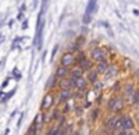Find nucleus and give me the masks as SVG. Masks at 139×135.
Wrapping results in <instances>:
<instances>
[{
  "label": "nucleus",
  "instance_id": "f257e3e1",
  "mask_svg": "<svg viewBox=\"0 0 139 135\" xmlns=\"http://www.w3.org/2000/svg\"><path fill=\"white\" fill-rule=\"evenodd\" d=\"M43 12H44V8H42L41 12L38 15L37 20V27H36V39H35V44L37 45L38 49L41 50L42 43H43V29L45 26V20H43Z\"/></svg>",
  "mask_w": 139,
  "mask_h": 135
},
{
  "label": "nucleus",
  "instance_id": "f03ea898",
  "mask_svg": "<svg viewBox=\"0 0 139 135\" xmlns=\"http://www.w3.org/2000/svg\"><path fill=\"white\" fill-rule=\"evenodd\" d=\"M76 57H74L72 53H66L62 56L61 59V64L63 67H66V68H70L72 66H74L76 64Z\"/></svg>",
  "mask_w": 139,
  "mask_h": 135
},
{
  "label": "nucleus",
  "instance_id": "7ed1b4c3",
  "mask_svg": "<svg viewBox=\"0 0 139 135\" xmlns=\"http://www.w3.org/2000/svg\"><path fill=\"white\" fill-rule=\"evenodd\" d=\"M70 82H71V86L72 87H74L79 89H84L87 87V80H85L83 78H74L72 77L70 79Z\"/></svg>",
  "mask_w": 139,
  "mask_h": 135
},
{
  "label": "nucleus",
  "instance_id": "20e7f679",
  "mask_svg": "<svg viewBox=\"0 0 139 135\" xmlns=\"http://www.w3.org/2000/svg\"><path fill=\"white\" fill-rule=\"evenodd\" d=\"M109 108L112 111H119L120 109H122L123 106V101L121 98H117V97H112L109 100Z\"/></svg>",
  "mask_w": 139,
  "mask_h": 135
},
{
  "label": "nucleus",
  "instance_id": "39448f33",
  "mask_svg": "<svg viewBox=\"0 0 139 135\" xmlns=\"http://www.w3.org/2000/svg\"><path fill=\"white\" fill-rule=\"evenodd\" d=\"M91 58H92V60L97 61V62H101V61L104 60L105 54H104V52L102 51V49H100V48H95V49H93L92 52H91Z\"/></svg>",
  "mask_w": 139,
  "mask_h": 135
},
{
  "label": "nucleus",
  "instance_id": "423d86ee",
  "mask_svg": "<svg viewBox=\"0 0 139 135\" xmlns=\"http://www.w3.org/2000/svg\"><path fill=\"white\" fill-rule=\"evenodd\" d=\"M53 102H54V97H53L52 95L48 93V95L44 97V100H43V104L42 107L45 108V109H49L52 105H53Z\"/></svg>",
  "mask_w": 139,
  "mask_h": 135
},
{
  "label": "nucleus",
  "instance_id": "0eeeda50",
  "mask_svg": "<svg viewBox=\"0 0 139 135\" xmlns=\"http://www.w3.org/2000/svg\"><path fill=\"white\" fill-rule=\"evenodd\" d=\"M108 69V63L105 60L98 62V64L97 66V71L98 74H105V71Z\"/></svg>",
  "mask_w": 139,
  "mask_h": 135
},
{
  "label": "nucleus",
  "instance_id": "6e6552de",
  "mask_svg": "<svg viewBox=\"0 0 139 135\" xmlns=\"http://www.w3.org/2000/svg\"><path fill=\"white\" fill-rule=\"evenodd\" d=\"M95 7H97V0H89V3L87 5V8H85V14L91 15Z\"/></svg>",
  "mask_w": 139,
  "mask_h": 135
},
{
  "label": "nucleus",
  "instance_id": "1a4fd4ad",
  "mask_svg": "<svg viewBox=\"0 0 139 135\" xmlns=\"http://www.w3.org/2000/svg\"><path fill=\"white\" fill-rule=\"evenodd\" d=\"M69 74V68H66V67H59L57 69V71H56V76L58 78H61V79H64L65 77H67V75Z\"/></svg>",
  "mask_w": 139,
  "mask_h": 135
},
{
  "label": "nucleus",
  "instance_id": "9d476101",
  "mask_svg": "<svg viewBox=\"0 0 139 135\" xmlns=\"http://www.w3.org/2000/svg\"><path fill=\"white\" fill-rule=\"evenodd\" d=\"M98 79V71L94 70H90L88 74V80L91 84H95Z\"/></svg>",
  "mask_w": 139,
  "mask_h": 135
},
{
  "label": "nucleus",
  "instance_id": "9b49d317",
  "mask_svg": "<svg viewBox=\"0 0 139 135\" xmlns=\"http://www.w3.org/2000/svg\"><path fill=\"white\" fill-rule=\"evenodd\" d=\"M116 74H117V69H116L115 66L108 67L107 71H105V78H106V79H111V78H113Z\"/></svg>",
  "mask_w": 139,
  "mask_h": 135
},
{
  "label": "nucleus",
  "instance_id": "f8f14e48",
  "mask_svg": "<svg viewBox=\"0 0 139 135\" xmlns=\"http://www.w3.org/2000/svg\"><path fill=\"white\" fill-rule=\"evenodd\" d=\"M80 67H81L83 71H90V70H91V67H92V63H91L90 60L85 59V60H83L82 63L80 64Z\"/></svg>",
  "mask_w": 139,
  "mask_h": 135
},
{
  "label": "nucleus",
  "instance_id": "ddd939ff",
  "mask_svg": "<svg viewBox=\"0 0 139 135\" xmlns=\"http://www.w3.org/2000/svg\"><path fill=\"white\" fill-rule=\"evenodd\" d=\"M72 91L70 89H62L61 93H60V97L62 100H67L72 96Z\"/></svg>",
  "mask_w": 139,
  "mask_h": 135
},
{
  "label": "nucleus",
  "instance_id": "4468645a",
  "mask_svg": "<svg viewBox=\"0 0 139 135\" xmlns=\"http://www.w3.org/2000/svg\"><path fill=\"white\" fill-rule=\"evenodd\" d=\"M59 86H60V87L62 89H70V87H72L71 86V82H70V79H61Z\"/></svg>",
  "mask_w": 139,
  "mask_h": 135
},
{
  "label": "nucleus",
  "instance_id": "2eb2a0df",
  "mask_svg": "<svg viewBox=\"0 0 139 135\" xmlns=\"http://www.w3.org/2000/svg\"><path fill=\"white\" fill-rule=\"evenodd\" d=\"M83 74V70L79 67V68H74V70H72V77L74 78H81Z\"/></svg>",
  "mask_w": 139,
  "mask_h": 135
},
{
  "label": "nucleus",
  "instance_id": "dca6fc26",
  "mask_svg": "<svg viewBox=\"0 0 139 135\" xmlns=\"http://www.w3.org/2000/svg\"><path fill=\"white\" fill-rule=\"evenodd\" d=\"M122 126H123L124 128H126V129H130V128H132V127L134 126V123H133L132 119H130V118H126V119L123 120Z\"/></svg>",
  "mask_w": 139,
  "mask_h": 135
},
{
  "label": "nucleus",
  "instance_id": "f3484780",
  "mask_svg": "<svg viewBox=\"0 0 139 135\" xmlns=\"http://www.w3.org/2000/svg\"><path fill=\"white\" fill-rule=\"evenodd\" d=\"M132 101L134 104H137V103L139 102V89L135 90L133 92V95H132Z\"/></svg>",
  "mask_w": 139,
  "mask_h": 135
},
{
  "label": "nucleus",
  "instance_id": "a211bd4d",
  "mask_svg": "<svg viewBox=\"0 0 139 135\" xmlns=\"http://www.w3.org/2000/svg\"><path fill=\"white\" fill-rule=\"evenodd\" d=\"M37 133V127L35 124H32L28 129V135H36Z\"/></svg>",
  "mask_w": 139,
  "mask_h": 135
},
{
  "label": "nucleus",
  "instance_id": "6ab92c4d",
  "mask_svg": "<svg viewBox=\"0 0 139 135\" xmlns=\"http://www.w3.org/2000/svg\"><path fill=\"white\" fill-rule=\"evenodd\" d=\"M90 21H91V17H90V15L85 14V13H84L83 18H82V22H83L84 24H89Z\"/></svg>",
  "mask_w": 139,
  "mask_h": 135
},
{
  "label": "nucleus",
  "instance_id": "aec40b11",
  "mask_svg": "<svg viewBox=\"0 0 139 135\" xmlns=\"http://www.w3.org/2000/svg\"><path fill=\"white\" fill-rule=\"evenodd\" d=\"M126 92H127V95H131L132 96V95H133V87H132V85H128L127 87H126Z\"/></svg>",
  "mask_w": 139,
  "mask_h": 135
},
{
  "label": "nucleus",
  "instance_id": "412c9836",
  "mask_svg": "<svg viewBox=\"0 0 139 135\" xmlns=\"http://www.w3.org/2000/svg\"><path fill=\"white\" fill-rule=\"evenodd\" d=\"M122 123H123V120H121V119H118L117 121H115V123H114V128H116V129L120 128V127L122 126Z\"/></svg>",
  "mask_w": 139,
  "mask_h": 135
},
{
  "label": "nucleus",
  "instance_id": "4be33fe9",
  "mask_svg": "<svg viewBox=\"0 0 139 135\" xmlns=\"http://www.w3.org/2000/svg\"><path fill=\"white\" fill-rule=\"evenodd\" d=\"M84 41H85V39H84L83 37H79V38L77 39L76 44H77V46H82V45L84 43Z\"/></svg>",
  "mask_w": 139,
  "mask_h": 135
},
{
  "label": "nucleus",
  "instance_id": "5701e85b",
  "mask_svg": "<svg viewBox=\"0 0 139 135\" xmlns=\"http://www.w3.org/2000/svg\"><path fill=\"white\" fill-rule=\"evenodd\" d=\"M55 81H56V79L54 78V77H53V78H51L50 79V80H49V82H48V87H53V85H54L55 84Z\"/></svg>",
  "mask_w": 139,
  "mask_h": 135
},
{
  "label": "nucleus",
  "instance_id": "b1692460",
  "mask_svg": "<svg viewBox=\"0 0 139 135\" xmlns=\"http://www.w3.org/2000/svg\"><path fill=\"white\" fill-rule=\"evenodd\" d=\"M94 87H95V89H101V87H102V84L101 82H97V84L94 85Z\"/></svg>",
  "mask_w": 139,
  "mask_h": 135
},
{
  "label": "nucleus",
  "instance_id": "393cba45",
  "mask_svg": "<svg viewBox=\"0 0 139 135\" xmlns=\"http://www.w3.org/2000/svg\"><path fill=\"white\" fill-rule=\"evenodd\" d=\"M14 75L16 76V79H20V78H21V74L17 71V69L14 70Z\"/></svg>",
  "mask_w": 139,
  "mask_h": 135
},
{
  "label": "nucleus",
  "instance_id": "a878e982",
  "mask_svg": "<svg viewBox=\"0 0 139 135\" xmlns=\"http://www.w3.org/2000/svg\"><path fill=\"white\" fill-rule=\"evenodd\" d=\"M57 50H58V46H55V48H54V51L52 52V60H53V58L55 57V54H56V52H57Z\"/></svg>",
  "mask_w": 139,
  "mask_h": 135
},
{
  "label": "nucleus",
  "instance_id": "bb28decb",
  "mask_svg": "<svg viewBox=\"0 0 139 135\" xmlns=\"http://www.w3.org/2000/svg\"><path fill=\"white\" fill-rule=\"evenodd\" d=\"M56 130H51V131H49V133L47 134V135H55L56 134Z\"/></svg>",
  "mask_w": 139,
  "mask_h": 135
},
{
  "label": "nucleus",
  "instance_id": "cd10ccee",
  "mask_svg": "<svg viewBox=\"0 0 139 135\" xmlns=\"http://www.w3.org/2000/svg\"><path fill=\"white\" fill-rule=\"evenodd\" d=\"M133 13H134V14H135V15H137V16H138V15H139V12H138V11H137V10H136V9H134V10H133Z\"/></svg>",
  "mask_w": 139,
  "mask_h": 135
},
{
  "label": "nucleus",
  "instance_id": "c85d7f7f",
  "mask_svg": "<svg viewBox=\"0 0 139 135\" xmlns=\"http://www.w3.org/2000/svg\"><path fill=\"white\" fill-rule=\"evenodd\" d=\"M82 108H80V107H79V108H78V114H79V115H80V114H82Z\"/></svg>",
  "mask_w": 139,
  "mask_h": 135
},
{
  "label": "nucleus",
  "instance_id": "c756f323",
  "mask_svg": "<svg viewBox=\"0 0 139 135\" xmlns=\"http://www.w3.org/2000/svg\"><path fill=\"white\" fill-rule=\"evenodd\" d=\"M127 135H136V133H135V132H129Z\"/></svg>",
  "mask_w": 139,
  "mask_h": 135
},
{
  "label": "nucleus",
  "instance_id": "7c9ffc66",
  "mask_svg": "<svg viewBox=\"0 0 139 135\" xmlns=\"http://www.w3.org/2000/svg\"><path fill=\"white\" fill-rule=\"evenodd\" d=\"M27 27V22H24V26H23V29H26Z\"/></svg>",
  "mask_w": 139,
  "mask_h": 135
},
{
  "label": "nucleus",
  "instance_id": "2f4dec72",
  "mask_svg": "<svg viewBox=\"0 0 139 135\" xmlns=\"http://www.w3.org/2000/svg\"><path fill=\"white\" fill-rule=\"evenodd\" d=\"M55 135H62V132H60V131H57Z\"/></svg>",
  "mask_w": 139,
  "mask_h": 135
},
{
  "label": "nucleus",
  "instance_id": "473e14b6",
  "mask_svg": "<svg viewBox=\"0 0 139 135\" xmlns=\"http://www.w3.org/2000/svg\"><path fill=\"white\" fill-rule=\"evenodd\" d=\"M74 135H80V134H79V133H76V134H74Z\"/></svg>",
  "mask_w": 139,
  "mask_h": 135
}]
</instances>
